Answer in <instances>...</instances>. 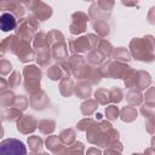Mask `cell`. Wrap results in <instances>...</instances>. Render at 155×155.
Here are the masks:
<instances>
[{"instance_id": "obj_1", "label": "cell", "mask_w": 155, "mask_h": 155, "mask_svg": "<svg viewBox=\"0 0 155 155\" xmlns=\"http://www.w3.org/2000/svg\"><path fill=\"white\" fill-rule=\"evenodd\" d=\"M0 155H27V148L19 139L7 138L0 143Z\"/></svg>"}, {"instance_id": "obj_2", "label": "cell", "mask_w": 155, "mask_h": 155, "mask_svg": "<svg viewBox=\"0 0 155 155\" xmlns=\"http://www.w3.org/2000/svg\"><path fill=\"white\" fill-rule=\"evenodd\" d=\"M16 28V18L12 13H2L0 16V29L2 31H11Z\"/></svg>"}]
</instances>
